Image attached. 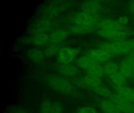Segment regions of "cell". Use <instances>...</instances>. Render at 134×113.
<instances>
[{"label":"cell","mask_w":134,"mask_h":113,"mask_svg":"<svg viewBox=\"0 0 134 113\" xmlns=\"http://www.w3.org/2000/svg\"><path fill=\"white\" fill-rule=\"evenodd\" d=\"M40 113H52V103L48 99L44 100L40 108Z\"/></svg>","instance_id":"obj_26"},{"label":"cell","mask_w":134,"mask_h":113,"mask_svg":"<svg viewBox=\"0 0 134 113\" xmlns=\"http://www.w3.org/2000/svg\"><path fill=\"white\" fill-rule=\"evenodd\" d=\"M117 21L120 24L124 26L126 24H127L129 22V19L127 16H120L118 18Z\"/></svg>","instance_id":"obj_30"},{"label":"cell","mask_w":134,"mask_h":113,"mask_svg":"<svg viewBox=\"0 0 134 113\" xmlns=\"http://www.w3.org/2000/svg\"><path fill=\"white\" fill-rule=\"evenodd\" d=\"M52 26V22L48 19H43L39 20L32 25L30 32L32 35L46 32L51 30Z\"/></svg>","instance_id":"obj_8"},{"label":"cell","mask_w":134,"mask_h":113,"mask_svg":"<svg viewBox=\"0 0 134 113\" xmlns=\"http://www.w3.org/2000/svg\"><path fill=\"white\" fill-rule=\"evenodd\" d=\"M97 34L100 37L108 40L114 41L124 40L127 35L125 31L111 30H101L97 31Z\"/></svg>","instance_id":"obj_7"},{"label":"cell","mask_w":134,"mask_h":113,"mask_svg":"<svg viewBox=\"0 0 134 113\" xmlns=\"http://www.w3.org/2000/svg\"><path fill=\"white\" fill-rule=\"evenodd\" d=\"M72 20L75 25L92 27L97 26L99 21L98 15H93L83 11L75 14L72 16Z\"/></svg>","instance_id":"obj_3"},{"label":"cell","mask_w":134,"mask_h":113,"mask_svg":"<svg viewBox=\"0 0 134 113\" xmlns=\"http://www.w3.org/2000/svg\"><path fill=\"white\" fill-rule=\"evenodd\" d=\"M70 32L66 30L59 29L52 32L49 35V42L53 44H59L68 37Z\"/></svg>","instance_id":"obj_13"},{"label":"cell","mask_w":134,"mask_h":113,"mask_svg":"<svg viewBox=\"0 0 134 113\" xmlns=\"http://www.w3.org/2000/svg\"><path fill=\"white\" fill-rule=\"evenodd\" d=\"M86 72L87 74L101 78L105 75L103 66L99 63L94 64L90 69L86 71Z\"/></svg>","instance_id":"obj_23"},{"label":"cell","mask_w":134,"mask_h":113,"mask_svg":"<svg viewBox=\"0 0 134 113\" xmlns=\"http://www.w3.org/2000/svg\"><path fill=\"white\" fill-rule=\"evenodd\" d=\"M76 113H99L94 108L90 106L83 107L79 108Z\"/></svg>","instance_id":"obj_27"},{"label":"cell","mask_w":134,"mask_h":113,"mask_svg":"<svg viewBox=\"0 0 134 113\" xmlns=\"http://www.w3.org/2000/svg\"><path fill=\"white\" fill-rule=\"evenodd\" d=\"M115 93L125 99L134 103V89L125 85L120 86H113Z\"/></svg>","instance_id":"obj_12"},{"label":"cell","mask_w":134,"mask_h":113,"mask_svg":"<svg viewBox=\"0 0 134 113\" xmlns=\"http://www.w3.org/2000/svg\"><path fill=\"white\" fill-rule=\"evenodd\" d=\"M91 91L95 94L106 99H109L113 93L109 89L102 85L93 89Z\"/></svg>","instance_id":"obj_24"},{"label":"cell","mask_w":134,"mask_h":113,"mask_svg":"<svg viewBox=\"0 0 134 113\" xmlns=\"http://www.w3.org/2000/svg\"><path fill=\"white\" fill-rule=\"evenodd\" d=\"M99 48L111 55L129 54L132 50L127 41L125 40L104 42L99 45Z\"/></svg>","instance_id":"obj_2"},{"label":"cell","mask_w":134,"mask_h":113,"mask_svg":"<svg viewBox=\"0 0 134 113\" xmlns=\"http://www.w3.org/2000/svg\"><path fill=\"white\" fill-rule=\"evenodd\" d=\"M103 67L104 74L109 77L119 70V66L115 62H107Z\"/></svg>","instance_id":"obj_21"},{"label":"cell","mask_w":134,"mask_h":113,"mask_svg":"<svg viewBox=\"0 0 134 113\" xmlns=\"http://www.w3.org/2000/svg\"><path fill=\"white\" fill-rule=\"evenodd\" d=\"M47 84L56 92L65 94H70L74 90V87L69 80L59 76L51 75L46 77Z\"/></svg>","instance_id":"obj_1"},{"label":"cell","mask_w":134,"mask_h":113,"mask_svg":"<svg viewBox=\"0 0 134 113\" xmlns=\"http://www.w3.org/2000/svg\"><path fill=\"white\" fill-rule=\"evenodd\" d=\"M62 104L58 101L52 103V113H63Z\"/></svg>","instance_id":"obj_28"},{"label":"cell","mask_w":134,"mask_h":113,"mask_svg":"<svg viewBox=\"0 0 134 113\" xmlns=\"http://www.w3.org/2000/svg\"><path fill=\"white\" fill-rule=\"evenodd\" d=\"M95 27L74 24L70 27L69 31L73 34L85 35L92 33Z\"/></svg>","instance_id":"obj_20"},{"label":"cell","mask_w":134,"mask_h":113,"mask_svg":"<svg viewBox=\"0 0 134 113\" xmlns=\"http://www.w3.org/2000/svg\"><path fill=\"white\" fill-rule=\"evenodd\" d=\"M74 82L79 87L91 91L93 89L102 85V84L101 78L88 74L82 77L77 78Z\"/></svg>","instance_id":"obj_4"},{"label":"cell","mask_w":134,"mask_h":113,"mask_svg":"<svg viewBox=\"0 0 134 113\" xmlns=\"http://www.w3.org/2000/svg\"><path fill=\"white\" fill-rule=\"evenodd\" d=\"M96 63H98L95 61L87 55L80 56L76 61L77 66L85 70L86 71Z\"/></svg>","instance_id":"obj_19"},{"label":"cell","mask_w":134,"mask_h":113,"mask_svg":"<svg viewBox=\"0 0 134 113\" xmlns=\"http://www.w3.org/2000/svg\"><path fill=\"white\" fill-rule=\"evenodd\" d=\"M97 26L101 30L124 31L125 27L117 20L112 19H104L100 20Z\"/></svg>","instance_id":"obj_10"},{"label":"cell","mask_w":134,"mask_h":113,"mask_svg":"<svg viewBox=\"0 0 134 113\" xmlns=\"http://www.w3.org/2000/svg\"><path fill=\"white\" fill-rule=\"evenodd\" d=\"M57 70L60 74L68 77L76 76L79 71L78 67L71 63L60 64L57 66Z\"/></svg>","instance_id":"obj_9"},{"label":"cell","mask_w":134,"mask_h":113,"mask_svg":"<svg viewBox=\"0 0 134 113\" xmlns=\"http://www.w3.org/2000/svg\"><path fill=\"white\" fill-rule=\"evenodd\" d=\"M49 41V35L47 33H41L32 35V37L26 39L27 43H32L36 46H43Z\"/></svg>","instance_id":"obj_16"},{"label":"cell","mask_w":134,"mask_h":113,"mask_svg":"<svg viewBox=\"0 0 134 113\" xmlns=\"http://www.w3.org/2000/svg\"><path fill=\"white\" fill-rule=\"evenodd\" d=\"M125 59L134 68V52H130L128 54Z\"/></svg>","instance_id":"obj_29"},{"label":"cell","mask_w":134,"mask_h":113,"mask_svg":"<svg viewBox=\"0 0 134 113\" xmlns=\"http://www.w3.org/2000/svg\"><path fill=\"white\" fill-rule=\"evenodd\" d=\"M109 77L113 85L115 86L125 85L127 81V78L119 71Z\"/></svg>","instance_id":"obj_22"},{"label":"cell","mask_w":134,"mask_h":113,"mask_svg":"<svg viewBox=\"0 0 134 113\" xmlns=\"http://www.w3.org/2000/svg\"><path fill=\"white\" fill-rule=\"evenodd\" d=\"M87 55L98 63L107 62L111 56L106 52L99 48L91 50Z\"/></svg>","instance_id":"obj_15"},{"label":"cell","mask_w":134,"mask_h":113,"mask_svg":"<svg viewBox=\"0 0 134 113\" xmlns=\"http://www.w3.org/2000/svg\"><path fill=\"white\" fill-rule=\"evenodd\" d=\"M12 113H29L25 110L18 108H13L12 110Z\"/></svg>","instance_id":"obj_31"},{"label":"cell","mask_w":134,"mask_h":113,"mask_svg":"<svg viewBox=\"0 0 134 113\" xmlns=\"http://www.w3.org/2000/svg\"><path fill=\"white\" fill-rule=\"evenodd\" d=\"M26 55L32 62L37 64L42 63L46 57L43 51L36 48L29 49L26 52Z\"/></svg>","instance_id":"obj_17"},{"label":"cell","mask_w":134,"mask_h":113,"mask_svg":"<svg viewBox=\"0 0 134 113\" xmlns=\"http://www.w3.org/2000/svg\"><path fill=\"white\" fill-rule=\"evenodd\" d=\"M122 113H134V104L116 93H113L110 97Z\"/></svg>","instance_id":"obj_6"},{"label":"cell","mask_w":134,"mask_h":113,"mask_svg":"<svg viewBox=\"0 0 134 113\" xmlns=\"http://www.w3.org/2000/svg\"><path fill=\"white\" fill-rule=\"evenodd\" d=\"M119 72L126 78H134V68L125 59L123 60L119 65Z\"/></svg>","instance_id":"obj_18"},{"label":"cell","mask_w":134,"mask_h":113,"mask_svg":"<svg viewBox=\"0 0 134 113\" xmlns=\"http://www.w3.org/2000/svg\"><path fill=\"white\" fill-rule=\"evenodd\" d=\"M129 8L130 12L132 14H134V1L131 2L129 5Z\"/></svg>","instance_id":"obj_32"},{"label":"cell","mask_w":134,"mask_h":113,"mask_svg":"<svg viewBox=\"0 0 134 113\" xmlns=\"http://www.w3.org/2000/svg\"><path fill=\"white\" fill-rule=\"evenodd\" d=\"M61 48L58 44H51L45 48L43 51L45 57H51L58 55Z\"/></svg>","instance_id":"obj_25"},{"label":"cell","mask_w":134,"mask_h":113,"mask_svg":"<svg viewBox=\"0 0 134 113\" xmlns=\"http://www.w3.org/2000/svg\"><path fill=\"white\" fill-rule=\"evenodd\" d=\"M81 8L82 11L98 15L102 9V5L98 1H85L82 3Z\"/></svg>","instance_id":"obj_11"},{"label":"cell","mask_w":134,"mask_h":113,"mask_svg":"<svg viewBox=\"0 0 134 113\" xmlns=\"http://www.w3.org/2000/svg\"><path fill=\"white\" fill-rule=\"evenodd\" d=\"M128 42L131 47L132 50H134V39L133 40H128Z\"/></svg>","instance_id":"obj_33"},{"label":"cell","mask_w":134,"mask_h":113,"mask_svg":"<svg viewBox=\"0 0 134 113\" xmlns=\"http://www.w3.org/2000/svg\"><path fill=\"white\" fill-rule=\"evenodd\" d=\"M80 52V49L77 48H62L58 54V62L60 64L71 63L76 59Z\"/></svg>","instance_id":"obj_5"},{"label":"cell","mask_w":134,"mask_h":113,"mask_svg":"<svg viewBox=\"0 0 134 113\" xmlns=\"http://www.w3.org/2000/svg\"><path fill=\"white\" fill-rule=\"evenodd\" d=\"M99 106L103 113H122L116 105L110 99H105L100 100Z\"/></svg>","instance_id":"obj_14"}]
</instances>
